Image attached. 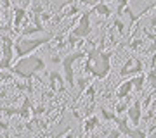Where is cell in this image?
I'll return each instance as SVG.
<instances>
[{
    "label": "cell",
    "instance_id": "6da1fadb",
    "mask_svg": "<svg viewBox=\"0 0 156 138\" xmlns=\"http://www.w3.org/2000/svg\"><path fill=\"white\" fill-rule=\"evenodd\" d=\"M45 69V62L40 55H24V57H19V61L14 64V66L9 67V71L14 74V76L21 78L24 81H31L38 72H42Z\"/></svg>",
    "mask_w": 156,
    "mask_h": 138
},
{
    "label": "cell",
    "instance_id": "7a4b0ae2",
    "mask_svg": "<svg viewBox=\"0 0 156 138\" xmlns=\"http://www.w3.org/2000/svg\"><path fill=\"white\" fill-rule=\"evenodd\" d=\"M52 38V35H44V36H19L14 40V57H24V55L33 54L40 47L47 45Z\"/></svg>",
    "mask_w": 156,
    "mask_h": 138
},
{
    "label": "cell",
    "instance_id": "3957f363",
    "mask_svg": "<svg viewBox=\"0 0 156 138\" xmlns=\"http://www.w3.org/2000/svg\"><path fill=\"white\" fill-rule=\"evenodd\" d=\"M113 55H115V50H106V49L101 50L99 54L90 61V64H92L90 76L97 78V79H104V78L109 76V72H111V57Z\"/></svg>",
    "mask_w": 156,
    "mask_h": 138
},
{
    "label": "cell",
    "instance_id": "277c9868",
    "mask_svg": "<svg viewBox=\"0 0 156 138\" xmlns=\"http://www.w3.org/2000/svg\"><path fill=\"white\" fill-rule=\"evenodd\" d=\"M82 59H85V50L82 49H76L75 52H71V54H66L64 57L61 59V64H62V71H64V81L68 83V86H69V90H75V69H73V66H75V62L76 61H82Z\"/></svg>",
    "mask_w": 156,
    "mask_h": 138
},
{
    "label": "cell",
    "instance_id": "5b68a950",
    "mask_svg": "<svg viewBox=\"0 0 156 138\" xmlns=\"http://www.w3.org/2000/svg\"><path fill=\"white\" fill-rule=\"evenodd\" d=\"M90 14L92 11H83L82 12V16H78V21L76 24L69 29V33L78 36V38H89L90 35H92V24H90Z\"/></svg>",
    "mask_w": 156,
    "mask_h": 138
},
{
    "label": "cell",
    "instance_id": "8992f818",
    "mask_svg": "<svg viewBox=\"0 0 156 138\" xmlns=\"http://www.w3.org/2000/svg\"><path fill=\"white\" fill-rule=\"evenodd\" d=\"M144 71V64L140 61L139 57H128L127 61L123 62V66L120 67V78H125V76H135V74H139V72Z\"/></svg>",
    "mask_w": 156,
    "mask_h": 138
},
{
    "label": "cell",
    "instance_id": "52a82bcc",
    "mask_svg": "<svg viewBox=\"0 0 156 138\" xmlns=\"http://www.w3.org/2000/svg\"><path fill=\"white\" fill-rule=\"evenodd\" d=\"M127 117L128 121L132 123L134 126H139L140 124V119H142V107H140V99H135V102H132V104L128 105L127 109Z\"/></svg>",
    "mask_w": 156,
    "mask_h": 138
},
{
    "label": "cell",
    "instance_id": "ba28073f",
    "mask_svg": "<svg viewBox=\"0 0 156 138\" xmlns=\"http://www.w3.org/2000/svg\"><path fill=\"white\" fill-rule=\"evenodd\" d=\"M49 86H50V92L52 93H56V92H59V93H66V81H64V78L61 76V72L57 71H52L49 74Z\"/></svg>",
    "mask_w": 156,
    "mask_h": 138
},
{
    "label": "cell",
    "instance_id": "9c48e42d",
    "mask_svg": "<svg viewBox=\"0 0 156 138\" xmlns=\"http://www.w3.org/2000/svg\"><path fill=\"white\" fill-rule=\"evenodd\" d=\"M0 42H2V57L12 61L14 59V40H12V36L4 31V33H0Z\"/></svg>",
    "mask_w": 156,
    "mask_h": 138
},
{
    "label": "cell",
    "instance_id": "30bf717a",
    "mask_svg": "<svg viewBox=\"0 0 156 138\" xmlns=\"http://www.w3.org/2000/svg\"><path fill=\"white\" fill-rule=\"evenodd\" d=\"M12 12H14V21H12V24H14V33H19L21 31L23 24L26 26V7H12Z\"/></svg>",
    "mask_w": 156,
    "mask_h": 138
},
{
    "label": "cell",
    "instance_id": "8fae6325",
    "mask_svg": "<svg viewBox=\"0 0 156 138\" xmlns=\"http://www.w3.org/2000/svg\"><path fill=\"white\" fill-rule=\"evenodd\" d=\"M113 123L116 124V130L122 133V136H130V135H132V128H130V124H128V117L127 116H123V114L115 116Z\"/></svg>",
    "mask_w": 156,
    "mask_h": 138
},
{
    "label": "cell",
    "instance_id": "7c38bea8",
    "mask_svg": "<svg viewBox=\"0 0 156 138\" xmlns=\"http://www.w3.org/2000/svg\"><path fill=\"white\" fill-rule=\"evenodd\" d=\"M134 92V85H132V79H127V81H123L120 86L116 88V93H115V97H116L118 100H123L127 99L128 95Z\"/></svg>",
    "mask_w": 156,
    "mask_h": 138
},
{
    "label": "cell",
    "instance_id": "4fadbf2b",
    "mask_svg": "<svg viewBox=\"0 0 156 138\" xmlns=\"http://www.w3.org/2000/svg\"><path fill=\"white\" fill-rule=\"evenodd\" d=\"M31 105H33L31 97H24L21 107H19V110H17V116L21 117V119H24V121H28L30 117H31Z\"/></svg>",
    "mask_w": 156,
    "mask_h": 138
},
{
    "label": "cell",
    "instance_id": "5bb4252c",
    "mask_svg": "<svg viewBox=\"0 0 156 138\" xmlns=\"http://www.w3.org/2000/svg\"><path fill=\"white\" fill-rule=\"evenodd\" d=\"M90 11H92V12H97V14H101V16L106 17V19H109V17L113 16V9L108 5L106 2H97V4H94Z\"/></svg>",
    "mask_w": 156,
    "mask_h": 138
},
{
    "label": "cell",
    "instance_id": "9a60e30c",
    "mask_svg": "<svg viewBox=\"0 0 156 138\" xmlns=\"http://www.w3.org/2000/svg\"><path fill=\"white\" fill-rule=\"evenodd\" d=\"M21 36H33V35H38V33H45V28H40L37 24H30V26H24L21 28Z\"/></svg>",
    "mask_w": 156,
    "mask_h": 138
},
{
    "label": "cell",
    "instance_id": "2e32d148",
    "mask_svg": "<svg viewBox=\"0 0 156 138\" xmlns=\"http://www.w3.org/2000/svg\"><path fill=\"white\" fill-rule=\"evenodd\" d=\"M132 104V93L128 95L127 99H123V100H118V104L115 105V114L116 116H120V114H125L128 109V105Z\"/></svg>",
    "mask_w": 156,
    "mask_h": 138
},
{
    "label": "cell",
    "instance_id": "e0dca14e",
    "mask_svg": "<svg viewBox=\"0 0 156 138\" xmlns=\"http://www.w3.org/2000/svg\"><path fill=\"white\" fill-rule=\"evenodd\" d=\"M97 126H99V117L94 116V114H89V117L85 119L83 124V133H92Z\"/></svg>",
    "mask_w": 156,
    "mask_h": 138
},
{
    "label": "cell",
    "instance_id": "ac0fdd59",
    "mask_svg": "<svg viewBox=\"0 0 156 138\" xmlns=\"http://www.w3.org/2000/svg\"><path fill=\"white\" fill-rule=\"evenodd\" d=\"M144 81H146V76L142 74V72H139V74H135V76L132 78V85H134V90L137 92V93H140V92H142Z\"/></svg>",
    "mask_w": 156,
    "mask_h": 138
},
{
    "label": "cell",
    "instance_id": "d6986e66",
    "mask_svg": "<svg viewBox=\"0 0 156 138\" xmlns=\"http://www.w3.org/2000/svg\"><path fill=\"white\" fill-rule=\"evenodd\" d=\"M76 83H78L76 93H78V97H80V95H83V90L90 85V78H87V76H80V78H78V81H76ZM78 97H76V99H78Z\"/></svg>",
    "mask_w": 156,
    "mask_h": 138
},
{
    "label": "cell",
    "instance_id": "ffe728a7",
    "mask_svg": "<svg viewBox=\"0 0 156 138\" xmlns=\"http://www.w3.org/2000/svg\"><path fill=\"white\" fill-rule=\"evenodd\" d=\"M113 28H115V31H116L118 35H125L127 33V29H125V22L122 21V17H115L113 19Z\"/></svg>",
    "mask_w": 156,
    "mask_h": 138
},
{
    "label": "cell",
    "instance_id": "44dd1931",
    "mask_svg": "<svg viewBox=\"0 0 156 138\" xmlns=\"http://www.w3.org/2000/svg\"><path fill=\"white\" fill-rule=\"evenodd\" d=\"M99 114H101V117H102L104 121H109V123H111L113 119H115V116H116L115 110H108L106 107H102V105L99 107Z\"/></svg>",
    "mask_w": 156,
    "mask_h": 138
},
{
    "label": "cell",
    "instance_id": "7402d4cb",
    "mask_svg": "<svg viewBox=\"0 0 156 138\" xmlns=\"http://www.w3.org/2000/svg\"><path fill=\"white\" fill-rule=\"evenodd\" d=\"M146 42L142 38H137V40H134V38H130V42H128L127 45H122V47H128L130 50H139L142 45H144Z\"/></svg>",
    "mask_w": 156,
    "mask_h": 138
},
{
    "label": "cell",
    "instance_id": "603a6c76",
    "mask_svg": "<svg viewBox=\"0 0 156 138\" xmlns=\"http://www.w3.org/2000/svg\"><path fill=\"white\" fill-rule=\"evenodd\" d=\"M14 86H16L19 92H26V93H33V85L31 83H19L14 81Z\"/></svg>",
    "mask_w": 156,
    "mask_h": 138
},
{
    "label": "cell",
    "instance_id": "cb8c5ba5",
    "mask_svg": "<svg viewBox=\"0 0 156 138\" xmlns=\"http://www.w3.org/2000/svg\"><path fill=\"white\" fill-rule=\"evenodd\" d=\"M83 93H85V97L89 99V104H90V102H95V86L92 85V83H90L89 86L83 90Z\"/></svg>",
    "mask_w": 156,
    "mask_h": 138
},
{
    "label": "cell",
    "instance_id": "d4e9b609",
    "mask_svg": "<svg viewBox=\"0 0 156 138\" xmlns=\"http://www.w3.org/2000/svg\"><path fill=\"white\" fill-rule=\"evenodd\" d=\"M146 81L149 83L151 90H154V86H156V74H154V67H151L149 72L146 74Z\"/></svg>",
    "mask_w": 156,
    "mask_h": 138
},
{
    "label": "cell",
    "instance_id": "484cf974",
    "mask_svg": "<svg viewBox=\"0 0 156 138\" xmlns=\"http://www.w3.org/2000/svg\"><path fill=\"white\" fill-rule=\"evenodd\" d=\"M31 114H33V116H44V114H47V109H45V105H42V104L31 105Z\"/></svg>",
    "mask_w": 156,
    "mask_h": 138
},
{
    "label": "cell",
    "instance_id": "4316f807",
    "mask_svg": "<svg viewBox=\"0 0 156 138\" xmlns=\"http://www.w3.org/2000/svg\"><path fill=\"white\" fill-rule=\"evenodd\" d=\"M142 33H144L146 36H147V38H149V42H154V31H153V29H151L149 26L142 28Z\"/></svg>",
    "mask_w": 156,
    "mask_h": 138
},
{
    "label": "cell",
    "instance_id": "83f0119b",
    "mask_svg": "<svg viewBox=\"0 0 156 138\" xmlns=\"http://www.w3.org/2000/svg\"><path fill=\"white\" fill-rule=\"evenodd\" d=\"M50 19H52V12L44 11L42 14H40V21L42 22H50Z\"/></svg>",
    "mask_w": 156,
    "mask_h": 138
},
{
    "label": "cell",
    "instance_id": "f1b7e54d",
    "mask_svg": "<svg viewBox=\"0 0 156 138\" xmlns=\"http://www.w3.org/2000/svg\"><path fill=\"white\" fill-rule=\"evenodd\" d=\"M12 66V61L5 59V57H0V69H9Z\"/></svg>",
    "mask_w": 156,
    "mask_h": 138
},
{
    "label": "cell",
    "instance_id": "f546056e",
    "mask_svg": "<svg viewBox=\"0 0 156 138\" xmlns=\"http://www.w3.org/2000/svg\"><path fill=\"white\" fill-rule=\"evenodd\" d=\"M9 128H11V124H9V123L7 121H4V119H0V131H9Z\"/></svg>",
    "mask_w": 156,
    "mask_h": 138
},
{
    "label": "cell",
    "instance_id": "4dcf8cb0",
    "mask_svg": "<svg viewBox=\"0 0 156 138\" xmlns=\"http://www.w3.org/2000/svg\"><path fill=\"white\" fill-rule=\"evenodd\" d=\"M0 86H2V85H0ZM7 97H9V88H7V86H2V88H0V99H7Z\"/></svg>",
    "mask_w": 156,
    "mask_h": 138
},
{
    "label": "cell",
    "instance_id": "1f68e13d",
    "mask_svg": "<svg viewBox=\"0 0 156 138\" xmlns=\"http://www.w3.org/2000/svg\"><path fill=\"white\" fill-rule=\"evenodd\" d=\"M108 136L109 138H116V136H122V133L118 131V130H111V131H108Z\"/></svg>",
    "mask_w": 156,
    "mask_h": 138
},
{
    "label": "cell",
    "instance_id": "d6a6232c",
    "mask_svg": "<svg viewBox=\"0 0 156 138\" xmlns=\"http://www.w3.org/2000/svg\"><path fill=\"white\" fill-rule=\"evenodd\" d=\"M147 54H154V42H149V47H147Z\"/></svg>",
    "mask_w": 156,
    "mask_h": 138
},
{
    "label": "cell",
    "instance_id": "836d02e7",
    "mask_svg": "<svg viewBox=\"0 0 156 138\" xmlns=\"http://www.w3.org/2000/svg\"><path fill=\"white\" fill-rule=\"evenodd\" d=\"M97 2H106V0H87V2H85V5H94V4H97Z\"/></svg>",
    "mask_w": 156,
    "mask_h": 138
},
{
    "label": "cell",
    "instance_id": "e575fe53",
    "mask_svg": "<svg viewBox=\"0 0 156 138\" xmlns=\"http://www.w3.org/2000/svg\"><path fill=\"white\" fill-rule=\"evenodd\" d=\"M50 61L54 62V64H57V62H61V57H57V55H54V57H50Z\"/></svg>",
    "mask_w": 156,
    "mask_h": 138
},
{
    "label": "cell",
    "instance_id": "d590c367",
    "mask_svg": "<svg viewBox=\"0 0 156 138\" xmlns=\"http://www.w3.org/2000/svg\"><path fill=\"white\" fill-rule=\"evenodd\" d=\"M2 26H4V24H2V19H0V28H2Z\"/></svg>",
    "mask_w": 156,
    "mask_h": 138
}]
</instances>
